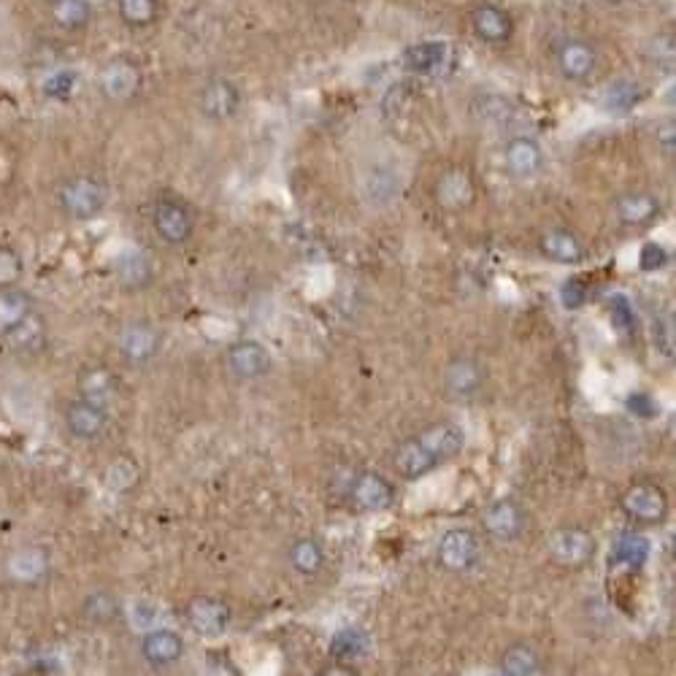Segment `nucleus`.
Returning <instances> with one entry per match:
<instances>
[{"instance_id": "obj_30", "label": "nucleus", "mask_w": 676, "mask_h": 676, "mask_svg": "<svg viewBox=\"0 0 676 676\" xmlns=\"http://www.w3.org/2000/svg\"><path fill=\"white\" fill-rule=\"evenodd\" d=\"M649 544L647 536H641L636 530H628V533H620L617 541L612 544V563H622L628 568H641L649 558Z\"/></svg>"}, {"instance_id": "obj_37", "label": "nucleus", "mask_w": 676, "mask_h": 676, "mask_svg": "<svg viewBox=\"0 0 676 676\" xmlns=\"http://www.w3.org/2000/svg\"><path fill=\"white\" fill-rule=\"evenodd\" d=\"M117 274L122 279V284H128V287H144V284L152 279V265L144 255H138V252H125V255L117 260Z\"/></svg>"}, {"instance_id": "obj_41", "label": "nucleus", "mask_w": 676, "mask_h": 676, "mask_svg": "<svg viewBox=\"0 0 676 676\" xmlns=\"http://www.w3.org/2000/svg\"><path fill=\"white\" fill-rule=\"evenodd\" d=\"M609 309H612L614 328L633 330V325H636V314H633L631 301H628L625 295H614L612 303H609Z\"/></svg>"}, {"instance_id": "obj_25", "label": "nucleus", "mask_w": 676, "mask_h": 676, "mask_svg": "<svg viewBox=\"0 0 676 676\" xmlns=\"http://www.w3.org/2000/svg\"><path fill=\"white\" fill-rule=\"evenodd\" d=\"M541 252L549 257V260H555V263L563 265H576L585 260V244L576 238V233L566 228H552L547 230L539 241Z\"/></svg>"}, {"instance_id": "obj_17", "label": "nucleus", "mask_w": 676, "mask_h": 676, "mask_svg": "<svg viewBox=\"0 0 676 676\" xmlns=\"http://www.w3.org/2000/svg\"><path fill=\"white\" fill-rule=\"evenodd\" d=\"M98 84H101V92L109 101H130L141 87V71H138L136 63L117 57V60L103 65Z\"/></svg>"}, {"instance_id": "obj_42", "label": "nucleus", "mask_w": 676, "mask_h": 676, "mask_svg": "<svg viewBox=\"0 0 676 676\" xmlns=\"http://www.w3.org/2000/svg\"><path fill=\"white\" fill-rule=\"evenodd\" d=\"M666 263H668L666 249L660 247V244H655V241L644 244V249H641V255H639L641 271H660Z\"/></svg>"}, {"instance_id": "obj_15", "label": "nucleus", "mask_w": 676, "mask_h": 676, "mask_svg": "<svg viewBox=\"0 0 676 676\" xmlns=\"http://www.w3.org/2000/svg\"><path fill=\"white\" fill-rule=\"evenodd\" d=\"M106 425H109V412H106V406H101V403H92L87 398H76L65 409V428H68V433L74 439H98L103 430H106Z\"/></svg>"}, {"instance_id": "obj_34", "label": "nucleus", "mask_w": 676, "mask_h": 676, "mask_svg": "<svg viewBox=\"0 0 676 676\" xmlns=\"http://www.w3.org/2000/svg\"><path fill=\"white\" fill-rule=\"evenodd\" d=\"M117 11L128 28H149L160 14V0H117Z\"/></svg>"}, {"instance_id": "obj_12", "label": "nucleus", "mask_w": 676, "mask_h": 676, "mask_svg": "<svg viewBox=\"0 0 676 676\" xmlns=\"http://www.w3.org/2000/svg\"><path fill=\"white\" fill-rule=\"evenodd\" d=\"M230 374L238 379H260L271 371V352L252 338H241L236 344H230L225 355Z\"/></svg>"}, {"instance_id": "obj_11", "label": "nucleus", "mask_w": 676, "mask_h": 676, "mask_svg": "<svg viewBox=\"0 0 676 676\" xmlns=\"http://www.w3.org/2000/svg\"><path fill=\"white\" fill-rule=\"evenodd\" d=\"M503 165L514 179H533L544 168V149L536 138L514 136L503 147Z\"/></svg>"}, {"instance_id": "obj_19", "label": "nucleus", "mask_w": 676, "mask_h": 676, "mask_svg": "<svg viewBox=\"0 0 676 676\" xmlns=\"http://www.w3.org/2000/svg\"><path fill=\"white\" fill-rule=\"evenodd\" d=\"M436 201L449 211H463L476 201V184L466 168H449L439 176Z\"/></svg>"}, {"instance_id": "obj_36", "label": "nucleus", "mask_w": 676, "mask_h": 676, "mask_svg": "<svg viewBox=\"0 0 676 676\" xmlns=\"http://www.w3.org/2000/svg\"><path fill=\"white\" fill-rule=\"evenodd\" d=\"M138 466L133 457H114L106 468V474H103V482L109 490L114 493H130L133 487L138 485Z\"/></svg>"}, {"instance_id": "obj_38", "label": "nucleus", "mask_w": 676, "mask_h": 676, "mask_svg": "<svg viewBox=\"0 0 676 676\" xmlns=\"http://www.w3.org/2000/svg\"><path fill=\"white\" fill-rule=\"evenodd\" d=\"M22 271H25V263H22V255L17 249L0 247V287L17 284Z\"/></svg>"}, {"instance_id": "obj_29", "label": "nucleus", "mask_w": 676, "mask_h": 676, "mask_svg": "<svg viewBox=\"0 0 676 676\" xmlns=\"http://www.w3.org/2000/svg\"><path fill=\"white\" fill-rule=\"evenodd\" d=\"M641 98H644V90H641L639 82H633V79H614L603 90L601 103L609 114H628V111L639 106Z\"/></svg>"}, {"instance_id": "obj_21", "label": "nucleus", "mask_w": 676, "mask_h": 676, "mask_svg": "<svg viewBox=\"0 0 676 676\" xmlns=\"http://www.w3.org/2000/svg\"><path fill=\"white\" fill-rule=\"evenodd\" d=\"M449 63H452V49L447 41H420L403 52V65L412 74L439 76Z\"/></svg>"}, {"instance_id": "obj_4", "label": "nucleus", "mask_w": 676, "mask_h": 676, "mask_svg": "<svg viewBox=\"0 0 676 676\" xmlns=\"http://www.w3.org/2000/svg\"><path fill=\"white\" fill-rule=\"evenodd\" d=\"M347 498L357 512H384L393 506L395 487L376 471H360L349 482Z\"/></svg>"}, {"instance_id": "obj_23", "label": "nucleus", "mask_w": 676, "mask_h": 676, "mask_svg": "<svg viewBox=\"0 0 676 676\" xmlns=\"http://www.w3.org/2000/svg\"><path fill=\"white\" fill-rule=\"evenodd\" d=\"M393 468L401 479H409V482H412V479H422V476H428L430 471H436L439 463H436L428 449L422 447L420 441L412 436V439L401 441V444L395 447Z\"/></svg>"}, {"instance_id": "obj_39", "label": "nucleus", "mask_w": 676, "mask_h": 676, "mask_svg": "<svg viewBox=\"0 0 676 676\" xmlns=\"http://www.w3.org/2000/svg\"><path fill=\"white\" fill-rule=\"evenodd\" d=\"M76 90V74L74 71H57L44 82V92L49 98H57V101H65L71 98Z\"/></svg>"}, {"instance_id": "obj_33", "label": "nucleus", "mask_w": 676, "mask_h": 676, "mask_svg": "<svg viewBox=\"0 0 676 676\" xmlns=\"http://www.w3.org/2000/svg\"><path fill=\"white\" fill-rule=\"evenodd\" d=\"M330 655L333 660H357L368 655V636L357 628H341L330 639Z\"/></svg>"}, {"instance_id": "obj_35", "label": "nucleus", "mask_w": 676, "mask_h": 676, "mask_svg": "<svg viewBox=\"0 0 676 676\" xmlns=\"http://www.w3.org/2000/svg\"><path fill=\"white\" fill-rule=\"evenodd\" d=\"M82 612L95 625H106V622L117 620L122 609H119V601L114 598V593H109V590H95V593L84 598Z\"/></svg>"}, {"instance_id": "obj_9", "label": "nucleus", "mask_w": 676, "mask_h": 676, "mask_svg": "<svg viewBox=\"0 0 676 676\" xmlns=\"http://www.w3.org/2000/svg\"><path fill=\"white\" fill-rule=\"evenodd\" d=\"M152 225H155L157 236L163 238L165 244H171V247L187 244L192 230H195L190 209L184 203L171 201V198H163V201L155 203V209H152Z\"/></svg>"}, {"instance_id": "obj_44", "label": "nucleus", "mask_w": 676, "mask_h": 676, "mask_svg": "<svg viewBox=\"0 0 676 676\" xmlns=\"http://www.w3.org/2000/svg\"><path fill=\"white\" fill-rule=\"evenodd\" d=\"M674 122H666V125H660L658 128V144L663 149H666L668 155H671V152H674Z\"/></svg>"}, {"instance_id": "obj_31", "label": "nucleus", "mask_w": 676, "mask_h": 676, "mask_svg": "<svg viewBox=\"0 0 676 676\" xmlns=\"http://www.w3.org/2000/svg\"><path fill=\"white\" fill-rule=\"evenodd\" d=\"M49 17L55 19L57 28L82 30L90 25L92 6L90 0H52L49 3Z\"/></svg>"}, {"instance_id": "obj_28", "label": "nucleus", "mask_w": 676, "mask_h": 676, "mask_svg": "<svg viewBox=\"0 0 676 676\" xmlns=\"http://www.w3.org/2000/svg\"><path fill=\"white\" fill-rule=\"evenodd\" d=\"M287 563L293 568L295 574L301 576H314L320 574L322 566H325V547L320 541L311 539V536H303V539H295L287 549Z\"/></svg>"}, {"instance_id": "obj_43", "label": "nucleus", "mask_w": 676, "mask_h": 676, "mask_svg": "<svg viewBox=\"0 0 676 676\" xmlns=\"http://www.w3.org/2000/svg\"><path fill=\"white\" fill-rule=\"evenodd\" d=\"M628 409H631L636 417H641V420H649V417L658 414V403L652 401L647 393H631L628 395Z\"/></svg>"}, {"instance_id": "obj_5", "label": "nucleus", "mask_w": 676, "mask_h": 676, "mask_svg": "<svg viewBox=\"0 0 676 676\" xmlns=\"http://www.w3.org/2000/svg\"><path fill=\"white\" fill-rule=\"evenodd\" d=\"M482 558L479 539L466 528H449L439 541V563L452 574H466Z\"/></svg>"}, {"instance_id": "obj_8", "label": "nucleus", "mask_w": 676, "mask_h": 676, "mask_svg": "<svg viewBox=\"0 0 676 676\" xmlns=\"http://www.w3.org/2000/svg\"><path fill=\"white\" fill-rule=\"evenodd\" d=\"M119 355L128 360L130 366H144L163 347V333L152 322H130L119 333Z\"/></svg>"}, {"instance_id": "obj_24", "label": "nucleus", "mask_w": 676, "mask_h": 676, "mask_svg": "<svg viewBox=\"0 0 676 676\" xmlns=\"http://www.w3.org/2000/svg\"><path fill=\"white\" fill-rule=\"evenodd\" d=\"M33 317V298L17 284L0 287V336L9 338L14 330Z\"/></svg>"}, {"instance_id": "obj_14", "label": "nucleus", "mask_w": 676, "mask_h": 676, "mask_svg": "<svg viewBox=\"0 0 676 676\" xmlns=\"http://www.w3.org/2000/svg\"><path fill=\"white\" fill-rule=\"evenodd\" d=\"M555 63H558V71L563 74V79L585 82L587 76L595 71V65H598V52L585 38H568V41L558 46Z\"/></svg>"}, {"instance_id": "obj_13", "label": "nucleus", "mask_w": 676, "mask_h": 676, "mask_svg": "<svg viewBox=\"0 0 676 676\" xmlns=\"http://www.w3.org/2000/svg\"><path fill=\"white\" fill-rule=\"evenodd\" d=\"M414 439L428 449L439 466L455 460L466 447V433H463V428H457L455 422H433L428 428H422Z\"/></svg>"}, {"instance_id": "obj_1", "label": "nucleus", "mask_w": 676, "mask_h": 676, "mask_svg": "<svg viewBox=\"0 0 676 676\" xmlns=\"http://www.w3.org/2000/svg\"><path fill=\"white\" fill-rule=\"evenodd\" d=\"M57 201L60 209L71 217V220H92L98 217L109 201V190L101 179L95 176H71L60 184L57 190Z\"/></svg>"}, {"instance_id": "obj_27", "label": "nucleus", "mask_w": 676, "mask_h": 676, "mask_svg": "<svg viewBox=\"0 0 676 676\" xmlns=\"http://www.w3.org/2000/svg\"><path fill=\"white\" fill-rule=\"evenodd\" d=\"M114 395H117V376L106 366H90L79 374V398L101 403V406L109 409Z\"/></svg>"}, {"instance_id": "obj_20", "label": "nucleus", "mask_w": 676, "mask_h": 676, "mask_svg": "<svg viewBox=\"0 0 676 676\" xmlns=\"http://www.w3.org/2000/svg\"><path fill=\"white\" fill-rule=\"evenodd\" d=\"M482 384H485V368L479 366L474 357H455L444 368V390L457 401L479 393Z\"/></svg>"}, {"instance_id": "obj_6", "label": "nucleus", "mask_w": 676, "mask_h": 676, "mask_svg": "<svg viewBox=\"0 0 676 676\" xmlns=\"http://www.w3.org/2000/svg\"><path fill=\"white\" fill-rule=\"evenodd\" d=\"M184 617L190 622V628L198 636H206V639H217L222 633L230 628V620H233V612L230 606L214 595H198L187 603L184 609Z\"/></svg>"}, {"instance_id": "obj_16", "label": "nucleus", "mask_w": 676, "mask_h": 676, "mask_svg": "<svg viewBox=\"0 0 676 676\" xmlns=\"http://www.w3.org/2000/svg\"><path fill=\"white\" fill-rule=\"evenodd\" d=\"M471 30L485 44H506L514 36V19L509 11L495 6V3H479L471 11Z\"/></svg>"}, {"instance_id": "obj_32", "label": "nucleus", "mask_w": 676, "mask_h": 676, "mask_svg": "<svg viewBox=\"0 0 676 676\" xmlns=\"http://www.w3.org/2000/svg\"><path fill=\"white\" fill-rule=\"evenodd\" d=\"M9 571L19 582H38L49 571V560L41 549H19L9 560Z\"/></svg>"}, {"instance_id": "obj_3", "label": "nucleus", "mask_w": 676, "mask_h": 676, "mask_svg": "<svg viewBox=\"0 0 676 676\" xmlns=\"http://www.w3.org/2000/svg\"><path fill=\"white\" fill-rule=\"evenodd\" d=\"M549 558L563 568L585 566L587 560L595 555L593 533L585 528H558L547 539Z\"/></svg>"}, {"instance_id": "obj_40", "label": "nucleus", "mask_w": 676, "mask_h": 676, "mask_svg": "<svg viewBox=\"0 0 676 676\" xmlns=\"http://www.w3.org/2000/svg\"><path fill=\"white\" fill-rule=\"evenodd\" d=\"M560 301L566 309H579V306H585L587 303V282L585 279H579V276H571L563 282L560 287Z\"/></svg>"}, {"instance_id": "obj_18", "label": "nucleus", "mask_w": 676, "mask_h": 676, "mask_svg": "<svg viewBox=\"0 0 676 676\" xmlns=\"http://www.w3.org/2000/svg\"><path fill=\"white\" fill-rule=\"evenodd\" d=\"M660 214V198L647 190H631L622 192L614 201V217L625 228H644L649 222L658 220Z\"/></svg>"}, {"instance_id": "obj_7", "label": "nucleus", "mask_w": 676, "mask_h": 676, "mask_svg": "<svg viewBox=\"0 0 676 676\" xmlns=\"http://www.w3.org/2000/svg\"><path fill=\"white\" fill-rule=\"evenodd\" d=\"M482 528L495 541L520 539L522 530L528 528V514L520 501L514 498H498L482 512Z\"/></svg>"}, {"instance_id": "obj_26", "label": "nucleus", "mask_w": 676, "mask_h": 676, "mask_svg": "<svg viewBox=\"0 0 676 676\" xmlns=\"http://www.w3.org/2000/svg\"><path fill=\"white\" fill-rule=\"evenodd\" d=\"M541 671H544L541 655L530 647V644H525V641L509 644V647L501 652V658H498V674L536 676L541 674Z\"/></svg>"}, {"instance_id": "obj_22", "label": "nucleus", "mask_w": 676, "mask_h": 676, "mask_svg": "<svg viewBox=\"0 0 676 676\" xmlns=\"http://www.w3.org/2000/svg\"><path fill=\"white\" fill-rule=\"evenodd\" d=\"M141 655L152 666H174L184 655V639L171 628H155L141 636Z\"/></svg>"}, {"instance_id": "obj_10", "label": "nucleus", "mask_w": 676, "mask_h": 676, "mask_svg": "<svg viewBox=\"0 0 676 676\" xmlns=\"http://www.w3.org/2000/svg\"><path fill=\"white\" fill-rule=\"evenodd\" d=\"M238 106H241V90L225 76L209 79L198 95V109L211 122H225V119L236 117Z\"/></svg>"}, {"instance_id": "obj_2", "label": "nucleus", "mask_w": 676, "mask_h": 676, "mask_svg": "<svg viewBox=\"0 0 676 676\" xmlns=\"http://www.w3.org/2000/svg\"><path fill=\"white\" fill-rule=\"evenodd\" d=\"M620 509L633 525L647 528V525H658L666 520L668 498L663 487L652 485V482H636L620 495Z\"/></svg>"}]
</instances>
